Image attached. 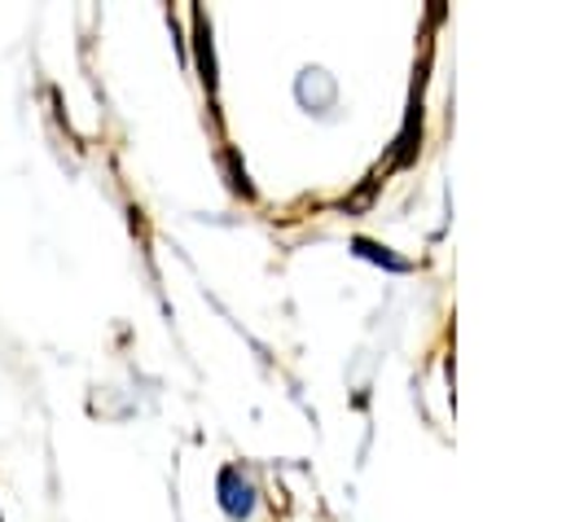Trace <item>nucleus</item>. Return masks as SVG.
I'll list each match as a JSON object with an SVG mask.
<instances>
[{
	"label": "nucleus",
	"instance_id": "1",
	"mask_svg": "<svg viewBox=\"0 0 562 522\" xmlns=\"http://www.w3.org/2000/svg\"><path fill=\"white\" fill-rule=\"evenodd\" d=\"M220 504L228 518H250V509H255V483L237 465L220 469Z\"/></svg>",
	"mask_w": 562,
	"mask_h": 522
},
{
	"label": "nucleus",
	"instance_id": "2",
	"mask_svg": "<svg viewBox=\"0 0 562 522\" xmlns=\"http://www.w3.org/2000/svg\"><path fill=\"white\" fill-rule=\"evenodd\" d=\"M0 522H4V518H0Z\"/></svg>",
	"mask_w": 562,
	"mask_h": 522
}]
</instances>
